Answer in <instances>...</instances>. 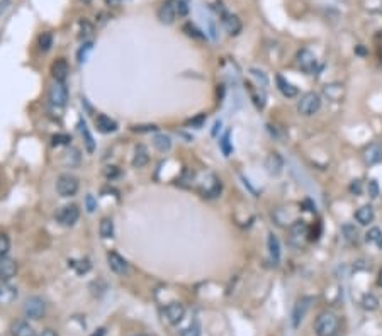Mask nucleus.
<instances>
[{
    "label": "nucleus",
    "mask_w": 382,
    "mask_h": 336,
    "mask_svg": "<svg viewBox=\"0 0 382 336\" xmlns=\"http://www.w3.org/2000/svg\"><path fill=\"white\" fill-rule=\"evenodd\" d=\"M340 321L336 318V314H333L331 311H325L316 318V323H314V331H316L318 336H335L336 331H338Z\"/></svg>",
    "instance_id": "obj_1"
},
{
    "label": "nucleus",
    "mask_w": 382,
    "mask_h": 336,
    "mask_svg": "<svg viewBox=\"0 0 382 336\" xmlns=\"http://www.w3.org/2000/svg\"><path fill=\"white\" fill-rule=\"evenodd\" d=\"M321 109V97L316 92H308L301 97V101L297 102V111L301 115H309L316 114V112Z\"/></svg>",
    "instance_id": "obj_2"
},
{
    "label": "nucleus",
    "mask_w": 382,
    "mask_h": 336,
    "mask_svg": "<svg viewBox=\"0 0 382 336\" xmlns=\"http://www.w3.org/2000/svg\"><path fill=\"white\" fill-rule=\"evenodd\" d=\"M56 192L61 197H72L78 192V178L70 175V173H63L58 177L56 182Z\"/></svg>",
    "instance_id": "obj_3"
},
{
    "label": "nucleus",
    "mask_w": 382,
    "mask_h": 336,
    "mask_svg": "<svg viewBox=\"0 0 382 336\" xmlns=\"http://www.w3.org/2000/svg\"><path fill=\"white\" fill-rule=\"evenodd\" d=\"M296 65L301 72L308 73V75H313L316 72V66H318V60L314 56V53H311L309 49H299L297 55H296Z\"/></svg>",
    "instance_id": "obj_4"
},
{
    "label": "nucleus",
    "mask_w": 382,
    "mask_h": 336,
    "mask_svg": "<svg viewBox=\"0 0 382 336\" xmlns=\"http://www.w3.org/2000/svg\"><path fill=\"white\" fill-rule=\"evenodd\" d=\"M80 218V209H78L77 204H68V206H63L60 211L56 213V219L61 226H73L75 223L78 221Z\"/></svg>",
    "instance_id": "obj_5"
},
{
    "label": "nucleus",
    "mask_w": 382,
    "mask_h": 336,
    "mask_svg": "<svg viewBox=\"0 0 382 336\" xmlns=\"http://www.w3.org/2000/svg\"><path fill=\"white\" fill-rule=\"evenodd\" d=\"M48 97L51 104H55L58 107H63L68 102V89L63 82H55L48 90Z\"/></svg>",
    "instance_id": "obj_6"
},
{
    "label": "nucleus",
    "mask_w": 382,
    "mask_h": 336,
    "mask_svg": "<svg viewBox=\"0 0 382 336\" xmlns=\"http://www.w3.org/2000/svg\"><path fill=\"white\" fill-rule=\"evenodd\" d=\"M44 309H46L44 301L43 299H39V297H29L26 301V304H24V314H26L29 319L43 318Z\"/></svg>",
    "instance_id": "obj_7"
},
{
    "label": "nucleus",
    "mask_w": 382,
    "mask_h": 336,
    "mask_svg": "<svg viewBox=\"0 0 382 336\" xmlns=\"http://www.w3.org/2000/svg\"><path fill=\"white\" fill-rule=\"evenodd\" d=\"M313 301H314L313 297H301L296 302V306H294V309H292V326L294 328H297L299 325H301L302 319L306 318V314H308Z\"/></svg>",
    "instance_id": "obj_8"
},
{
    "label": "nucleus",
    "mask_w": 382,
    "mask_h": 336,
    "mask_svg": "<svg viewBox=\"0 0 382 336\" xmlns=\"http://www.w3.org/2000/svg\"><path fill=\"white\" fill-rule=\"evenodd\" d=\"M199 192L202 194L204 197H218L219 192H221V182L218 180L214 175H207V178L204 182H201V185H199Z\"/></svg>",
    "instance_id": "obj_9"
},
{
    "label": "nucleus",
    "mask_w": 382,
    "mask_h": 336,
    "mask_svg": "<svg viewBox=\"0 0 382 336\" xmlns=\"http://www.w3.org/2000/svg\"><path fill=\"white\" fill-rule=\"evenodd\" d=\"M163 316L170 325H178L185 316V308L180 302H170L167 308L163 309Z\"/></svg>",
    "instance_id": "obj_10"
},
{
    "label": "nucleus",
    "mask_w": 382,
    "mask_h": 336,
    "mask_svg": "<svg viewBox=\"0 0 382 336\" xmlns=\"http://www.w3.org/2000/svg\"><path fill=\"white\" fill-rule=\"evenodd\" d=\"M308 231L309 227L304 221H294L290 224V243L301 246L302 239H306V236H308Z\"/></svg>",
    "instance_id": "obj_11"
},
{
    "label": "nucleus",
    "mask_w": 382,
    "mask_h": 336,
    "mask_svg": "<svg viewBox=\"0 0 382 336\" xmlns=\"http://www.w3.org/2000/svg\"><path fill=\"white\" fill-rule=\"evenodd\" d=\"M17 273V263L12 258L2 256L0 258V282H9L15 277Z\"/></svg>",
    "instance_id": "obj_12"
},
{
    "label": "nucleus",
    "mask_w": 382,
    "mask_h": 336,
    "mask_svg": "<svg viewBox=\"0 0 382 336\" xmlns=\"http://www.w3.org/2000/svg\"><path fill=\"white\" fill-rule=\"evenodd\" d=\"M156 15H158V20H160L161 24H167V26L173 24V20H175V17H177L173 0H167V2L161 3L158 12H156Z\"/></svg>",
    "instance_id": "obj_13"
},
{
    "label": "nucleus",
    "mask_w": 382,
    "mask_h": 336,
    "mask_svg": "<svg viewBox=\"0 0 382 336\" xmlns=\"http://www.w3.org/2000/svg\"><path fill=\"white\" fill-rule=\"evenodd\" d=\"M364 161L367 165H377L382 161V144L379 143H371L369 146L364 149Z\"/></svg>",
    "instance_id": "obj_14"
},
{
    "label": "nucleus",
    "mask_w": 382,
    "mask_h": 336,
    "mask_svg": "<svg viewBox=\"0 0 382 336\" xmlns=\"http://www.w3.org/2000/svg\"><path fill=\"white\" fill-rule=\"evenodd\" d=\"M107 263H109L111 270L119 273V275H124L127 273V261L119 255L118 251H109L107 253Z\"/></svg>",
    "instance_id": "obj_15"
},
{
    "label": "nucleus",
    "mask_w": 382,
    "mask_h": 336,
    "mask_svg": "<svg viewBox=\"0 0 382 336\" xmlns=\"http://www.w3.org/2000/svg\"><path fill=\"white\" fill-rule=\"evenodd\" d=\"M68 72H70V66L68 63H66L65 58H58L56 61H53L51 65V77L55 82H63L66 80V77H68Z\"/></svg>",
    "instance_id": "obj_16"
},
{
    "label": "nucleus",
    "mask_w": 382,
    "mask_h": 336,
    "mask_svg": "<svg viewBox=\"0 0 382 336\" xmlns=\"http://www.w3.org/2000/svg\"><path fill=\"white\" fill-rule=\"evenodd\" d=\"M17 299V289L9 282H0V306H9Z\"/></svg>",
    "instance_id": "obj_17"
},
{
    "label": "nucleus",
    "mask_w": 382,
    "mask_h": 336,
    "mask_svg": "<svg viewBox=\"0 0 382 336\" xmlns=\"http://www.w3.org/2000/svg\"><path fill=\"white\" fill-rule=\"evenodd\" d=\"M95 127H97V131L102 132V134H109V132H114L118 129V122H116L114 119H111L109 115L99 114L97 117H95Z\"/></svg>",
    "instance_id": "obj_18"
},
{
    "label": "nucleus",
    "mask_w": 382,
    "mask_h": 336,
    "mask_svg": "<svg viewBox=\"0 0 382 336\" xmlns=\"http://www.w3.org/2000/svg\"><path fill=\"white\" fill-rule=\"evenodd\" d=\"M223 26L226 29V32L230 36H238L242 32V20H240L238 15H233V14H226L223 15Z\"/></svg>",
    "instance_id": "obj_19"
},
{
    "label": "nucleus",
    "mask_w": 382,
    "mask_h": 336,
    "mask_svg": "<svg viewBox=\"0 0 382 336\" xmlns=\"http://www.w3.org/2000/svg\"><path fill=\"white\" fill-rule=\"evenodd\" d=\"M265 168H267V172L270 175H279L282 168H284V160L280 158V155L272 153V155H268L267 161H265Z\"/></svg>",
    "instance_id": "obj_20"
},
{
    "label": "nucleus",
    "mask_w": 382,
    "mask_h": 336,
    "mask_svg": "<svg viewBox=\"0 0 382 336\" xmlns=\"http://www.w3.org/2000/svg\"><path fill=\"white\" fill-rule=\"evenodd\" d=\"M149 161V155L148 149L144 144H138L134 148V156H132V167L134 168H143L144 165H148Z\"/></svg>",
    "instance_id": "obj_21"
},
{
    "label": "nucleus",
    "mask_w": 382,
    "mask_h": 336,
    "mask_svg": "<svg viewBox=\"0 0 382 336\" xmlns=\"http://www.w3.org/2000/svg\"><path fill=\"white\" fill-rule=\"evenodd\" d=\"M323 92H325V95L328 97V101L342 102L343 95H345V89H343V85H340V84H331V85H325Z\"/></svg>",
    "instance_id": "obj_22"
},
{
    "label": "nucleus",
    "mask_w": 382,
    "mask_h": 336,
    "mask_svg": "<svg viewBox=\"0 0 382 336\" xmlns=\"http://www.w3.org/2000/svg\"><path fill=\"white\" fill-rule=\"evenodd\" d=\"M275 80H277V89L280 90V94L284 95V97H287V99H294V97H296V95H297V89L292 84H290V82L285 80L282 75H277Z\"/></svg>",
    "instance_id": "obj_23"
},
{
    "label": "nucleus",
    "mask_w": 382,
    "mask_h": 336,
    "mask_svg": "<svg viewBox=\"0 0 382 336\" xmlns=\"http://www.w3.org/2000/svg\"><path fill=\"white\" fill-rule=\"evenodd\" d=\"M267 246H268V255H270V260L273 261V265L279 263L280 260V243H279V238L275 234H268V239H267Z\"/></svg>",
    "instance_id": "obj_24"
},
{
    "label": "nucleus",
    "mask_w": 382,
    "mask_h": 336,
    "mask_svg": "<svg viewBox=\"0 0 382 336\" xmlns=\"http://www.w3.org/2000/svg\"><path fill=\"white\" fill-rule=\"evenodd\" d=\"M374 218H376V213H374L372 206H362L360 209H357V213H355V219L362 224V226L371 224L374 221Z\"/></svg>",
    "instance_id": "obj_25"
},
{
    "label": "nucleus",
    "mask_w": 382,
    "mask_h": 336,
    "mask_svg": "<svg viewBox=\"0 0 382 336\" xmlns=\"http://www.w3.org/2000/svg\"><path fill=\"white\" fill-rule=\"evenodd\" d=\"M153 146L158 149L160 153H168L170 148H172V139L167 134H156L153 138Z\"/></svg>",
    "instance_id": "obj_26"
},
{
    "label": "nucleus",
    "mask_w": 382,
    "mask_h": 336,
    "mask_svg": "<svg viewBox=\"0 0 382 336\" xmlns=\"http://www.w3.org/2000/svg\"><path fill=\"white\" fill-rule=\"evenodd\" d=\"M10 331H12V336H32L34 335L32 328L29 326V323H26V321L14 323L12 328H10Z\"/></svg>",
    "instance_id": "obj_27"
},
{
    "label": "nucleus",
    "mask_w": 382,
    "mask_h": 336,
    "mask_svg": "<svg viewBox=\"0 0 382 336\" xmlns=\"http://www.w3.org/2000/svg\"><path fill=\"white\" fill-rule=\"evenodd\" d=\"M99 233L104 239H109L114 236V223L109 218H104L101 221V226H99Z\"/></svg>",
    "instance_id": "obj_28"
},
{
    "label": "nucleus",
    "mask_w": 382,
    "mask_h": 336,
    "mask_svg": "<svg viewBox=\"0 0 382 336\" xmlns=\"http://www.w3.org/2000/svg\"><path fill=\"white\" fill-rule=\"evenodd\" d=\"M247 90L250 92V97H252L253 104H255L258 109H263L265 107V95L260 94V90H256L255 87H253L252 84H248V82H247Z\"/></svg>",
    "instance_id": "obj_29"
},
{
    "label": "nucleus",
    "mask_w": 382,
    "mask_h": 336,
    "mask_svg": "<svg viewBox=\"0 0 382 336\" xmlns=\"http://www.w3.org/2000/svg\"><path fill=\"white\" fill-rule=\"evenodd\" d=\"M365 239H367V243L376 244L377 248H381L382 250V231L379 229V227H372V229H369V233L365 234Z\"/></svg>",
    "instance_id": "obj_30"
},
{
    "label": "nucleus",
    "mask_w": 382,
    "mask_h": 336,
    "mask_svg": "<svg viewBox=\"0 0 382 336\" xmlns=\"http://www.w3.org/2000/svg\"><path fill=\"white\" fill-rule=\"evenodd\" d=\"M80 131H82V136H84L87 151H89V153H94V151H95V143H94V138H92V134H90L89 127L85 126V122L80 124Z\"/></svg>",
    "instance_id": "obj_31"
},
{
    "label": "nucleus",
    "mask_w": 382,
    "mask_h": 336,
    "mask_svg": "<svg viewBox=\"0 0 382 336\" xmlns=\"http://www.w3.org/2000/svg\"><path fill=\"white\" fill-rule=\"evenodd\" d=\"M37 46H39L41 51H49V48L53 46V34L51 32H43L37 39Z\"/></svg>",
    "instance_id": "obj_32"
},
{
    "label": "nucleus",
    "mask_w": 382,
    "mask_h": 336,
    "mask_svg": "<svg viewBox=\"0 0 382 336\" xmlns=\"http://www.w3.org/2000/svg\"><path fill=\"white\" fill-rule=\"evenodd\" d=\"M70 267L75 268V272L78 273V275H82V273H87L90 270V261L89 260H78V261H70Z\"/></svg>",
    "instance_id": "obj_33"
},
{
    "label": "nucleus",
    "mask_w": 382,
    "mask_h": 336,
    "mask_svg": "<svg viewBox=\"0 0 382 336\" xmlns=\"http://www.w3.org/2000/svg\"><path fill=\"white\" fill-rule=\"evenodd\" d=\"M184 32L187 36H190V37H194V39H204V34H202V31H199V29L194 26L192 22H187V24H184Z\"/></svg>",
    "instance_id": "obj_34"
},
{
    "label": "nucleus",
    "mask_w": 382,
    "mask_h": 336,
    "mask_svg": "<svg viewBox=\"0 0 382 336\" xmlns=\"http://www.w3.org/2000/svg\"><path fill=\"white\" fill-rule=\"evenodd\" d=\"M92 49H94V44H92V43H85L84 46L78 49V53H77L78 63H85L87 58H89V55H90V51H92Z\"/></svg>",
    "instance_id": "obj_35"
},
{
    "label": "nucleus",
    "mask_w": 382,
    "mask_h": 336,
    "mask_svg": "<svg viewBox=\"0 0 382 336\" xmlns=\"http://www.w3.org/2000/svg\"><path fill=\"white\" fill-rule=\"evenodd\" d=\"M180 336H201V326H199V323L197 321L190 323L185 330H182Z\"/></svg>",
    "instance_id": "obj_36"
},
{
    "label": "nucleus",
    "mask_w": 382,
    "mask_h": 336,
    "mask_svg": "<svg viewBox=\"0 0 382 336\" xmlns=\"http://www.w3.org/2000/svg\"><path fill=\"white\" fill-rule=\"evenodd\" d=\"M250 73H252V77H255V80L258 82V85L261 89H265V87L268 85V78L263 72H260V70H256V68H252Z\"/></svg>",
    "instance_id": "obj_37"
},
{
    "label": "nucleus",
    "mask_w": 382,
    "mask_h": 336,
    "mask_svg": "<svg viewBox=\"0 0 382 336\" xmlns=\"http://www.w3.org/2000/svg\"><path fill=\"white\" fill-rule=\"evenodd\" d=\"M377 304H379V301H377V297L372 296V294H367V296H364V299H362V306L369 311L377 309Z\"/></svg>",
    "instance_id": "obj_38"
},
{
    "label": "nucleus",
    "mask_w": 382,
    "mask_h": 336,
    "mask_svg": "<svg viewBox=\"0 0 382 336\" xmlns=\"http://www.w3.org/2000/svg\"><path fill=\"white\" fill-rule=\"evenodd\" d=\"M173 5H175L177 15H180V17L189 14V2H185V0H173Z\"/></svg>",
    "instance_id": "obj_39"
},
{
    "label": "nucleus",
    "mask_w": 382,
    "mask_h": 336,
    "mask_svg": "<svg viewBox=\"0 0 382 336\" xmlns=\"http://www.w3.org/2000/svg\"><path fill=\"white\" fill-rule=\"evenodd\" d=\"M343 233H345V238L350 243H355L357 239H359V236H357L359 233H357V229H355L354 226H352V224H347V226H343Z\"/></svg>",
    "instance_id": "obj_40"
},
{
    "label": "nucleus",
    "mask_w": 382,
    "mask_h": 336,
    "mask_svg": "<svg viewBox=\"0 0 382 336\" xmlns=\"http://www.w3.org/2000/svg\"><path fill=\"white\" fill-rule=\"evenodd\" d=\"M221 149H223L224 156H230L231 151H233V148H231V144H230V131L224 132V136L221 139Z\"/></svg>",
    "instance_id": "obj_41"
},
{
    "label": "nucleus",
    "mask_w": 382,
    "mask_h": 336,
    "mask_svg": "<svg viewBox=\"0 0 382 336\" xmlns=\"http://www.w3.org/2000/svg\"><path fill=\"white\" fill-rule=\"evenodd\" d=\"M9 248H10L9 236L0 233V258H2V256H5V255H7V251H9Z\"/></svg>",
    "instance_id": "obj_42"
},
{
    "label": "nucleus",
    "mask_w": 382,
    "mask_h": 336,
    "mask_svg": "<svg viewBox=\"0 0 382 336\" xmlns=\"http://www.w3.org/2000/svg\"><path fill=\"white\" fill-rule=\"evenodd\" d=\"M207 115L206 114H199L196 115V117L189 119V121H185V126H192V127H202V124L206 122Z\"/></svg>",
    "instance_id": "obj_43"
},
{
    "label": "nucleus",
    "mask_w": 382,
    "mask_h": 336,
    "mask_svg": "<svg viewBox=\"0 0 382 336\" xmlns=\"http://www.w3.org/2000/svg\"><path fill=\"white\" fill-rule=\"evenodd\" d=\"M156 129H158V127H156L155 124H141V126H132L131 127V131H134V132H153Z\"/></svg>",
    "instance_id": "obj_44"
},
{
    "label": "nucleus",
    "mask_w": 382,
    "mask_h": 336,
    "mask_svg": "<svg viewBox=\"0 0 382 336\" xmlns=\"http://www.w3.org/2000/svg\"><path fill=\"white\" fill-rule=\"evenodd\" d=\"M70 141H72V138H70L68 134L53 136V144H55V146H60V144H70Z\"/></svg>",
    "instance_id": "obj_45"
},
{
    "label": "nucleus",
    "mask_w": 382,
    "mask_h": 336,
    "mask_svg": "<svg viewBox=\"0 0 382 336\" xmlns=\"http://www.w3.org/2000/svg\"><path fill=\"white\" fill-rule=\"evenodd\" d=\"M367 192H369V196H371L372 199H377V197H379V185H377L376 180H371V182H369Z\"/></svg>",
    "instance_id": "obj_46"
},
{
    "label": "nucleus",
    "mask_w": 382,
    "mask_h": 336,
    "mask_svg": "<svg viewBox=\"0 0 382 336\" xmlns=\"http://www.w3.org/2000/svg\"><path fill=\"white\" fill-rule=\"evenodd\" d=\"M80 27H82V34H80V37H87V36H90L94 32V26L90 22H87V20H82L80 22Z\"/></svg>",
    "instance_id": "obj_47"
},
{
    "label": "nucleus",
    "mask_w": 382,
    "mask_h": 336,
    "mask_svg": "<svg viewBox=\"0 0 382 336\" xmlns=\"http://www.w3.org/2000/svg\"><path fill=\"white\" fill-rule=\"evenodd\" d=\"M85 207H87L89 213H94V211L97 209V201L94 199L92 194H89V196L85 197Z\"/></svg>",
    "instance_id": "obj_48"
},
{
    "label": "nucleus",
    "mask_w": 382,
    "mask_h": 336,
    "mask_svg": "<svg viewBox=\"0 0 382 336\" xmlns=\"http://www.w3.org/2000/svg\"><path fill=\"white\" fill-rule=\"evenodd\" d=\"M119 168L118 167H106V170H104V175H106L107 178H116L119 175Z\"/></svg>",
    "instance_id": "obj_49"
},
{
    "label": "nucleus",
    "mask_w": 382,
    "mask_h": 336,
    "mask_svg": "<svg viewBox=\"0 0 382 336\" xmlns=\"http://www.w3.org/2000/svg\"><path fill=\"white\" fill-rule=\"evenodd\" d=\"M350 190H352V194H355V196H360V194H362V182L355 180L354 184L350 185Z\"/></svg>",
    "instance_id": "obj_50"
},
{
    "label": "nucleus",
    "mask_w": 382,
    "mask_h": 336,
    "mask_svg": "<svg viewBox=\"0 0 382 336\" xmlns=\"http://www.w3.org/2000/svg\"><path fill=\"white\" fill-rule=\"evenodd\" d=\"M39 336H58L53 330H43V333H41Z\"/></svg>",
    "instance_id": "obj_51"
},
{
    "label": "nucleus",
    "mask_w": 382,
    "mask_h": 336,
    "mask_svg": "<svg viewBox=\"0 0 382 336\" xmlns=\"http://www.w3.org/2000/svg\"><path fill=\"white\" fill-rule=\"evenodd\" d=\"M104 335H106V330H104V328H99L92 336H104Z\"/></svg>",
    "instance_id": "obj_52"
},
{
    "label": "nucleus",
    "mask_w": 382,
    "mask_h": 336,
    "mask_svg": "<svg viewBox=\"0 0 382 336\" xmlns=\"http://www.w3.org/2000/svg\"><path fill=\"white\" fill-rule=\"evenodd\" d=\"M7 5H9V2H7V0H2V2H0V10H5L7 9Z\"/></svg>",
    "instance_id": "obj_53"
},
{
    "label": "nucleus",
    "mask_w": 382,
    "mask_h": 336,
    "mask_svg": "<svg viewBox=\"0 0 382 336\" xmlns=\"http://www.w3.org/2000/svg\"><path fill=\"white\" fill-rule=\"evenodd\" d=\"M119 2H121V0H106L107 5H118Z\"/></svg>",
    "instance_id": "obj_54"
},
{
    "label": "nucleus",
    "mask_w": 382,
    "mask_h": 336,
    "mask_svg": "<svg viewBox=\"0 0 382 336\" xmlns=\"http://www.w3.org/2000/svg\"><path fill=\"white\" fill-rule=\"evenodd\" d=\"M377 285H381L382 287V270L379 272V275H377Z\"/></svg>",
    "instance_id": "obj_55"
},
{
    "label": "nucleus",
    "mask_w": 382,
    "mask_h": 336,
    "mask_svg": "<svg viewBox=\"0 0 382 336\" xmlns=\"http://www.w3.org/2000/svg\"><path fill=\"white\" fill-rule=\"evenodd\" d=\"M82 2H84V3H90V0H82Z\"/></svg>",
    "instance_id": "obj_56"
},
{
    "label": "nucleus",
    "mask_w": 382,
    "mask_h": 336,
    "mask_svg": "<svg viewBox=\"0 0 382 336\" xmlns=\"http://www.w3.org/2000/svg\"><path fill=\"white\" fill-rule=\"evenodd\" d=\"M185 2H189V0H185Z\"/></svg>",
    "instance_id": "obj_57"
}]
</instances>
